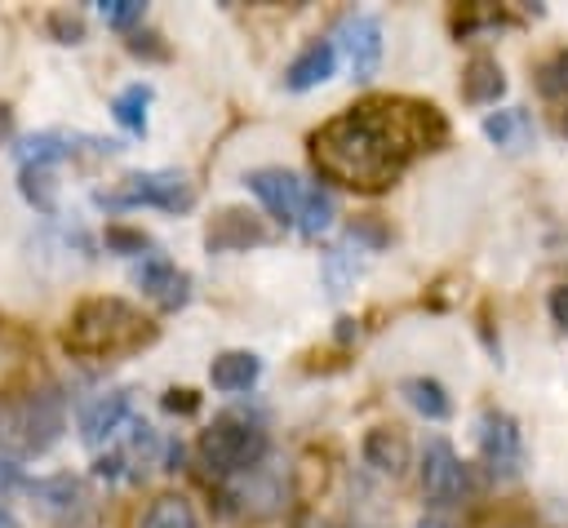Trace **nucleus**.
Segmentation results:
<instances>
[{
	"label": "nucleus",
	"instance_id": "obj_15",
	"mask_svg": "<svg viewBox=\"0 0 568 528\" xmlns=\"http://www.w3.org/2000/svg\"><path fill=\"white\" fill-rule=\"evenodd\" d=\"M22 488H27V493H31V497L53 515V519H71V515H75V510H84V501H89V497H84V484H80V479H71V475L27 479Z\"/></svg>",
	"mask_w": 568,
	"mask_h": 528
},
{
	"label": "nucleus",
	"instance_id": "obj_21",
	"mask_svg": "<svg viewBox=\"0 0 568 528\" xmlns=\"http://www.w3.org/2000/svg\"><path fill=\"white\" fill-rule=\"evenodd\" d=\"M142 528H200V519H195V506H191L182 493H160V497L146 506Z\"/></svg>",
	"mask_w": 568,
	"mask_h": 528
},
{
	"label": "nucleus",
	"instance_id": "obj_17",
	"mask_svg": "<svg viewBox=\"0 0 568 528\" xmlns=\"http://www.w3.org/2000/svg\"><path fill=\"white\" fill-rule=\"evenodd\" d=\"M484 138L501 151H528L532 146V120L524 106H501L484 115Z\"/></svg>",
	"mask_w": 568,
	"mask_h": 528
},
{
	"label": "nucleus",
	"instance_id": "obj_10",
	"mask_svg": "<svg viewBox=\"0 0 568 528\" xmlns=\"http://www.w3.org/2000/svg\"><path fill=\"white\" fill-rule=\"evenodd\" d=\"M133 284L146 293V297H155V306L160 311H178V306H186V297H191V275L186 271H178L169 257H142V266L133 271Z\"/></svg>",
	"mask_w": 568,
	"mask_h": 528
},
{
	"label": "nucleus",
	"instance_id": "obj_13",
	"mask_svg": "<svg viewBox=\"0 0 568 528\" xmlns=\"http://www.w3.org/2000/svg\"><path fill=\"white\" fill-rule=\"evenodd\" d=\"M262 240H266V226H262L248 209H222V213L213 217L209 235H204L209 253H240V248L262 244Z\"/></svg>",
	"mask_w": 568,
	"mask_h": 528
},
{
	"label": "nucleus",
	"instance_id": "obj_26",
	"mask_svg": "<svg viewBox=\"0 0 568 528\" xmlns=\"http://www.w3.org/2000/svg\"><path fill=\"white\" fill-rule=\"evenodd\" d=\"M355 253H359V248H355ZM355 253H351L346 244H337V248L324 253V284H328V293H346V288L355 284V275H359Z\"/></svg>",
	"mask_w": 568,
	"mask_h": 528
},
{
	"label": "nucleus",
	"instance_id": "obj_2",
	"mask_svg": "<svg viewBox=\"0 0 568 528\" xmlns=\"http://www.w3.org/2000/svg\"><path fill=\"white\" fill-rule=\"evenodd\" d=\"M151 337H155V324L124 297H84L62 324V346L80 359L133 355Z\"/></svg>",
	"mask_w": 568,
	"mask_h": 528
},
{
	"label": "nucleus",
	"instance_id": "obj_36",
	"mask_svg": "<svg viewBox=\"0 0 568 528\" xmlns=\"http://www.w3.org/2000/svg\"><path fill=\"white\" fill-rule=\"evenodd\" d=\"M0 528H22V524H18V515L9 510V497H0Z\"/></svg>",
	"mask_w": 568,
	"mask_h": 528
},
{
	"label": "nucleus",
	"instance_id": "obj_18",
	"mask_svg": "<svg viewBox=\"0 0 568 528\" xmlns=\"http://www.w3.org/2000/svg\"><path fill=\"white\" fill-rule=\"evenodd\" d=\"M257 373H262V359H257L253 351H222V355H213V364H209L213 390H226V395L248 390V386L257 382Z\"/></svg>",
	"mask_w": 568,
	"mask_h": 528
},
{
	"label": "nucleus",
	"instance_id": "obj_35",
	"mask_svg": "<svg viewBox=\"0 0 568 528\" xmlns=\"http://www.w3.org/2000/svg\"><path fill=\"white\" fill-rule=\"evenodd\" d=\"M0 457H9V404H0Z\"/></svg>",
	"mask_w": 568,
	"mask_h": 528
},
{
	"label": "nucleus",
	"instance_id": "obj_22",
	"mask_svg": "<svg viewBox=\"0 0 568 528\" xmlns=\"http://www.w3.org/2000/svg\"><path fill=\"white\" fill-rule=\"evenodd\" d=\"M146 106H151V84H142V80L111 98V115L129 133H146Z\"/></svg>",
	"mask_w": 568,
	"mask_h": 528
},
{
	"label": "nucleus",
	"instance_id": "obj_38",
	"mask_svg": "<svg viewBox=\"0 0 568 528\" xmlns=\"http://www.w3.org/2000/svg\"><path fill=\"white\" fill-rule=\"evenodd\" d=\"M417 528H448V524H439V519H422Z\"/></svg>",
	"mask_w": 568,
	"mask_h": 528
},
{
	"label": "nucleus",
	"instance_id": "obj_31",
	"mask_svg": "<svg viewBox=\"0 0 568 528\" xmlns=\"http://www.w3.org/2000/svg\"><path fill=\"white\" fill-rule=\"evenodd\" d=\"M124 49H129L133 58H169V49L160 44V35H155V31H133V35L124 40Z\"/></svg>",
	"mask_w": 568,
	"mask_h": 528
},
{
	"label": "nucleus",
	"instance_id": "obj_4",
	"mask_svg": "<svg viewBox=\"0 0 568 528\" xmlns=\"http://www.w3.org/2000/svg\"><path fill=\"white\" fill-rule=\"evenodd\" d=\"M266 430L257 422H244V417H217L213 426L200 430V461L213 470V475H240V470H253L262 457H266Z\"/></svg>",
	"mask_w": 568,
	"mask_h": 528
},
{
	"label": "nucleus",
	"instance_id": "obj_28",
	"mask_svg": "<svg viewBox=\"0 0 568 528\" xmlns=\"http://www.w3.org/2000/svg\"><path fill=\"white\" fill-rule=\"evenodd\" d=\"M98 13H102V22H106V27L129 31V27H138V22L146 18V4H142V0H102V4H98Z\"/></svg>",
	"mask_w": 568,
	"mask_h": 528
},
{
	"label": "nucleus",
	"instance_id": "obj_11",
	"mask_svg": "<svg viewBox=\"0 0 568 528\" xmlns=\"http://www.w3.org/2000/svg\"><path fill=\"white\" fill-rule=\"evenodd\" d=\"M129 390H106V395H93L84 408H80V439L89 448H102L106 439H115V430L129 422Z\"/></svg>",
	"mask_w": 568,
	"mask_h": 528
},
{
	"label": "nucleus",
	"instance_id": "obj_3",
	"mask_svg": "<svg viewBox=\"0 0 568 528\" xmlns=\"http://www.w3.org/2000/svg\"><path fill=\"white\" fill-rule=\"evenodd\" d=\"M67 430V399L58 386L31 390L18 404H9V457H40L49 453Z\"/></svg>",
	"mask_w": 568,
	"mask_h": 528
},
{
	"label": "nucleus",
	"instance_id": "obj_5",
	"mask_svg": "<svg viewBox=\"0 0 568 528\" xmlns=\"http://www.w3.org/2000/svg\"><path fill=\"white\" fill-rule=\"evenodd\" d=\"M98 204H106V209L151 204V209H164V213H186L195 204V186L178 169H151V173H129L124 186L120 191H102Z\"/></svg>",
	"mask_w": 568,
	"mask_h": 528
},
{
	"label": "nucleus",
	"instance_id": "obj_33",
	"mask_svg": "<svg viewBox=\"0 0 568 528\" xmlns=\"http://www.w3.org/2000/svg\"><path fill=\"white\" fill-rule=\"evenodd\" d=\"M169 413H195L200 408V395L195 390H164V399H160Z\"/></svg>",
	"mask_w": 568,
	"mask_h": 528
},
{
	"label": "nucleus",
	"instance_id": "obj_6",
	"mask_svg": "<svg viewBox=\"0 0 568 528\" xmlns=\"http://www.w3.org/2000/svg\"><path fill=\"white\" fill-rule=\"evenodd\" d=\"M475 439H479L484 466L497 479H515L524 470V430L506 408H484L479 426H475Z\"/></svg>",
	"mask_w": 568,
	"mask_h": 528
},
{
	"label": "nucleus",
	"instance_id": "obj_37",
	"mask_svg": "<svg viewBox=\"0 0 568 528\" xmlns=\"http://www.w3.org/2000/svg\"><path fill=\"white\" fill-rule=\"evenodd\" d=\"M555 129H559V133H564V138H568V106H564V111H559V115H555Z\"/></svg>",
	"mask_w": 568,
	"mask_h": 528
},
{
	"label": "nucleus",
	"instance_id": "obj_19",
	"mask_svg": "<svg viewBox=\"0 0 568 528\" xmlns=\"http://www.w3.org/2000/svg\"><path fill=\"white\" fill-rule=\"evenodd\" d=\"M75 142H80L75 133L67 138L58 129H44V133H31L18 142V160H22V169H53L58 160L75 155Z\"/></svg>",
	"mask_w": 568,
	"mask_h": 528
},
{
	"label": "nucleus",
	"instance_id": "obj_14",
	"mask_svg": "<svg viewBox=\"0 0 568 528\" xmlns=\"http://www.w3.org/2000/svg\"><path fill=\"white\" fill-rule=\"evenodd\" d=\"M333 71H337V44H333V40H311V44L288 62V71H284V89L306 93V89L324 84Z\"/></svg>",
	"mask_w": 568,
	"mask_h": 528
},
{
	"label": "nucleus",
	"instance_id": "obj_25",
	"mask_svg": "<svg viewBox=\"0 0 568 528\" xmlns=\"http://www.w3.org/2000/svg\"><path fill=\"white\" fill-rule=\"evenodd\" d=\"M532 84L541 98H568V44L532 67Z\"/></svg>",
	"mask_w": 568,
	"mask_h": 528
},
{
	"label": "nucleus",
	"instance_id": "obj_9",
	"mask_svg": "<svg viewBox=\"0 0 568 528\" xmlns=\"http://www.w3.org/2000/svg\"><path fill=\"white\" fill-rule=\"evenodd\" d=\"M337 44L351 62V75L355 80H373L377 67H382V22L373 13H351L337 31Z\"/></svg>",
	"mask_w": 568,
	"mask_h": 528
},
{
	"label": "nucleus",
	"instance_id": "obj_32",
	"mask_svg": "<svg viewBox=\"0 0 568 528\" xmlns=\"http://www.w3.org/2000/svg\"><path fill=\"white\" fill-rule=\"evenodd\" d=\"M546 306H550V319L568 333V284H555V288H550V297H546Z\"/></svg>",
	"mask_w": 568,
	"mask_h": 528
},
{
	"label": "nucleus",
	"instance_id": "obj_29",
	"mask_svg": "<svg viewBox=\"0 0 568 528\" xmlns=\"http://www.w3.org/2000/svg\"><path fill=\"white\" fill-rule=\"evenodd\" d=\"M44 27H49V35H53L58 44H80V40H84V18H80L75 9H53V13L44 18Z\"/></svg>",
	"mask_w": 568,
	"mask_h": 528
},
{
	"label": "nucleus",
	"instance_id": "obj_16",
	"mask_svg": "<svg viewBox=\"0 0 568 528\" xmlns=\"http://www.w3.org/2000/svg\"><path fill=\"white\" fill-rule=\"evenodd\" d=\"M501 93H506V71H501V62L488 58V53H475V58L462 67V98L475 102V106H493Z\"/></svg>",
	"mask_w": 568,
	"mask_h": 528
},
{
	"label": "nucleus",
	"instance_id": "obj_23",
	"mask_svg": "<svg viewBox=\"0 0 568 528\" xmlns=\"http://www.w3.org/2000/svg\"><path fill=\"white\" fill-rule=\"evenodd\" d=\"M333 217H337V204H333V195H328L324 186H306V195H302V209H297V231L315 240L320 231H328V226H333Z\"/></svg>",
	"mask_w": 568,
	"mask_h": 528
},
{
	"label": "nucleus",
	"instance_id": "obj_27",
	"mask_svg": "<svg viewBox=\"0 0 568 528\" xmlns=\"http://www.w3.org/2000/svg\"><path fill=\"white\" fill-rule=\"evenodd\" d=\"M102 244L111 248V253H120V257H142V253H151V235L146 231H138V226H106V235H102Z\"/></svg>",
	"mask_w": 568,
	"mask_h": 528
},
{
	"label": "nucleus",
	"instance_id": "obj_20",
	"mask_svg": "<svg viewBox=\"0 0 568 528\" xmlns=\"http://www.w3.org/2000/svg\"><path fill=\"white\" fill-rule=\"evenodd\" d=\"M399 395H404L408 408L422 413L426 422H444V417L453 413V399H448V390H444L435 377H404V382H399Z\"/></svg>",
	"mask_w": 568,
	"mask_h": 528
},
{
	"label": "nucleus",
	"instance_id": "obj_34",
	"mask_svg": "<svg viewBox=\"0 0 568 528\" xmlns=\"http://www.w3.org/2000/svg\"><path fill=\"white\" fill-rule=\"evenodd\" d=\"M93 475H98V479H115V475H124V453H102V457L93 461Z\"/></svg>",
	"mask_w": 568,
	"mask_h": 528
},
{
	"label": "nucleus",
	"instance_id": "obj_8",
	"mask_svg": "<svg viewBox=\"0 0 568 528\" xmlns=\"http://www.w3.org/2000/svg\"><path fill=\"white\" fill-rule=\"evenodd\" d=\"M244 182L280 226H297V209H302V195H306V182L297 173H288V169H253V173H244Z\"/></svg>",
	"mask_w": 568,
	"mask_h": 528
},
{
	"label": "nucleus",
	"instance_id": "obj_12",
	"mask_svg": "<svg viewBox=\"0 0 568 528\" xmlns=\"http://www.w3.org/2000/svg\"><path fill=\"white\" fill-rule=\"evenodd\" d=\"M359 453H364V461L373 470H382L390 479H399L408 470V461H413V444H408V435L399 426H373V430H364Z\"/></svg>",
	"mask_w": 568,
	"mask_h": 528
},
{
	"label": "nucleus",
	"instance_id": "obj_30",
	"mask_svg": "<svg viewBox=\"0 0 568 528\" xmlns=\"http://www.w3.org/2000/svg\"><path fill=\"white\" fill-rule=\"evenodd\" d=\"M346 231H351L355 248H359V244H364V248H382V244L390 240V235H386V226H382L377 217H355V222H351Z\"/></svg>",
	"mask_w": 568,
	"mask_h": 528
},
{
	"label": "nucleus",
	"instance_id": "obj_24",
	"mask_svg": "<svg viewBox=\"0 0 568 528\" xmlns=\"http://www.w3.org/2000/svg\"><path fill=\"white\" fill-rule=\"evenodd\" d=\"M18 191L31 209L40 213H53L58 209V182H53V169H22L18 173Z\"/></svg>",
	"mask_w": 568,
	"mask_h": 528
},
{
	"label": "nucleus",
	"instance_id": "obj_1",
	"mask_svg": "<svg viewBox=\"0 0 568 528\" xmlns=\"http://www.w3.org/2000/svg\"><path fill=\"white\" fill-rule=\"evenodd\" d=\"M448 142V120L430 102L413 98H373L311 133V160L320 177L351 191H386L404 177L413 155L439 151Z\"/></svg>",
	"mask_w": 568,
	"mask_h": 528
},
{
	"label": "nucleus",
	"instance_id": "obj_7",
	"mask_svg": "<svg viewBox=\"0 0 568 528\" xmlns=\"http://www.w3.org/2000/svg\"><path fill=\"white\" fill-rule=\"evenodd\" d=\"M417 475H422V493H426L430 506H453V501L466 493V466H462V457L453 453V444L439 439V435L426 439Z\"/></svg>",
	"mask_w": 568,
	"mask_h": 528
}]
</instances>
